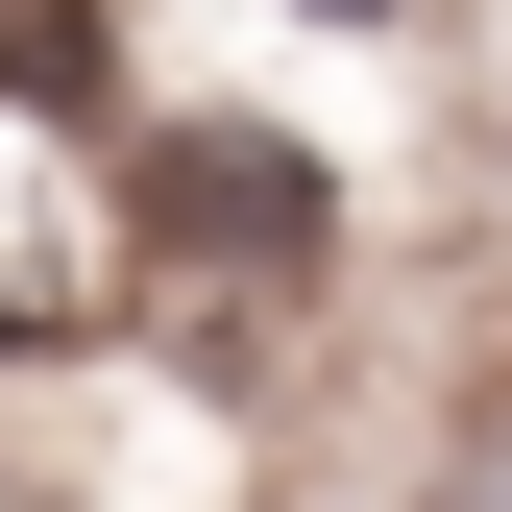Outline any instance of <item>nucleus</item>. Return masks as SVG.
Instances as JSON below:
<instances>
[{"instance_id": "obj_2", "label": "nucleus", "mask_w": 512, "mask_h": 512, "mask_svg": "<svg viewBox=\"0 0 512 512\" xmlns=\"http://www.w3.org/2000/svg\"><path fill=\"white\" fill-rule=\"evenodd\" d=\"M317 25H391V0H317Z\"/></svg>"}, {"instance_id": "obj_1", "label": "nucleus", "mask_w": 512, "mask_h": 512, "mask_svg": "<svg viewBox=\"0 0 512 512\" xmlns=\"http://www.w3.org/2000/svg\"><path fill=\"white\" fill-rule=\"evenodd\" d=\"M98 244L171 269V293H317V269H342V171H317L293 122H122Z\"/></svg>"}]
</instances>
